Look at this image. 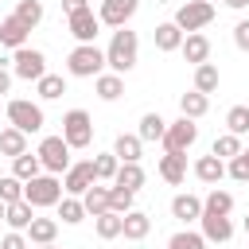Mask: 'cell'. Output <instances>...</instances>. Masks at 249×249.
I'll return each instance as SVG.
<instances>
[{"label": "cell", "mask_w": 249, "mask_h": 249, "mask_svg": "<svg viewBox=\"0 0 249 249\" xmlns=\"http://www.w3.org/2000/svg\"><path fill=\"white\" fill-rule=\"evenodd\" d=\"M117 167H121L117 152H101V156H93V175H97V183H113V179H117Z\"/></svg>", "instance_id": "obj_32"}, {"label": "cell", "mask_w": 249, "mask_h": 249, "mask_svg": "<svg viewBox=\"0 0 249 249\" xmlns=\"http://www.w3.org/2000/svg\"><path fill=\"white\" fill-rule=\"evenodd\" d=\"M136 8H140V0H101V23H109V27H128V19L136 16Z\"/></svg>", "instance_id": "obj_12"}, {"label": "cell", "mask_w": 249, "mask_h": 249, "mask_svg": "<svg viewBox=\"0 0 249 249\" xmlns=\"http://www.w3.org/2000/svg\"><path fill=\"white\" fill-rule=\"evenodd\" d=\"M4 222H8L12 230H23V233H27V226L35 222V206H31L27 198H19V202H8V214H4Z\"/></svg>", "instance_id": "obj_23"}, {"label": "cell", "mask_w": 249, "mask_h": 249, "mask_svg": "<svg viewBox=\"0 0 249 249\" xmlns=\"http://www.w3.org/2000/svg\"><path fill=\"white\" fill-rule=\"evenodd\" d=\"M66 27H70V35H74L78 43H93V39H97V31H101V16H97L93 8H86V12L66 16Z\"/></svg>", "instance_id": "obj_11"}, {"label": "cell", "mask_w": 249, "mask_h": 249, "mask_svg": "<svg viewBox=\"0 0 249 249\" xmlns=\"http://www.w3.org/2000/svg\"><path fill=\"white\" fill-rule=\"evenodd\" d=\"M233 47L249 54V19H237V27H233Z\"/></svg>", "instance_id": "obj_44"}, {"label": "cell", "mask_w": 249, "mask_h": 249, "mask_svg": "<svg viewBox=\"0 0 249 249\" xmlns=\"http://www.w3.org/2000/svg\"><path fill=\"white\" fill-rule=\"evenodd\" d=\"M58 218H62L66 226H78V222L86 218V202H82L78 195H62V202H58Z\"/></svg>", "instance_id": "obj_34"}, {"label": "cell", "mask_w": 249, "mask_h": 249, "mask_svg": "<svg viewBox=\"0 0 249 249\" xmlns=\"http://www.w3.org/2000/svg\"><path fill=\"white\" fill-rule=\"evenodd\" d=\"M245 156H249V144H245Z\"/></svg>", "instance_id": "obj_52"}, {"label": "cell", "mask_w": 249, "mask_h": 249, "mask_svg": "<svg viewBox=\"0 0 249 249\" xmlns=\"http://www.w3.org/2000/svg\"><path fill=\"white\" fill-rule=\"evenodd\" d=\"M214 0H187V4H179V12H175V23L191 35V31H202L210 19H214Z\"/></svg>", "instance_id": "obj_6"}, {"label": "cell", "mask_w": 249, "mask_h": 249, "mask_svg": "<svg viewBox=\"0 0 249 249\" xmlns=\"http://www.w3.org/2000/svg\"><path fill=\"white\" fill-rule=\"evenodd\" d=\"M198 222H202V237H206V241H230V237H233L230 214H202Z\"/></svg>", "instance_id": "obj_17"}, {"label": "cell", "mask_w": 249, "mask_h": 249, "mask_svg": "<svg viewBox=\"0 0 249 249\" xmlns=\"http://www.w3.org/2000/svg\"><path fill=\"white\" fill-rule=\"evenodd\" d=\"M132 198H136V191L109 183V210H117V214H128V210H132Z\"/></svg>", "instance_id": "obj_38"}, {"label": "cell", "mask_w": 249, "mask_h": 249, "mask_svg": "<svg viewBox=\"0 0 249 249\" xmlns=\"http://www.w3.org/2000/svg\"><path fill=\"white\" fill-rule=\"evenodd\" d=\"M152 39H156V51H163V54H171V51H179L183 47V39H187V31L175 23V19H167V23H156V31H152Z\"/></svg>", "instance_id": "obj_14"}, {"label": "cell", "mask_w": 249, "mask_h": 249, "mask_svg": "<svg viewBox=\"0 0 249 249\" xmlns=\"http://www.w3.org/2000/svg\"><path fill=\"white\" fill-rule=\"evenodd\" d=\"M82 202H86V214H93V218L105 214V210H109V187H105V183H93V187L82 195Z\"/></svg>", "instance_id": "obj_31"}, {"label": "cell", "mask_w": 249, "mask_h": 249, "mask_svg": "<svg viewBox=\"0 0 249 249\" xmlns=\"http://www.w3.org/2000/svg\"><path fill=\"white\" fill-rule=\"evenodd\" d=\"M8 89H12V74H8V70H4V66H0V97H4V93H8Z\"/></svg>", "instance_id": "obj_47"}, {"label": "cell", "mask_w": 249, "mask_h": 249, "mask_svg": "<svg viewBox=\"0 0 249 249\" xmlns=\"http://www.w3.org/2000/svg\"><path fill=\"white\" fill-rule=\"evenodd\" d=\"M136 58H140V39H136V31L117 27L113 39H109V47H105V66H109L113 74H128V70L136 66Z\"/></svg>", "instance_id": "obj_1"}, {"label": "cell", "mask_w": 249, "mask_h": 249, "mask_svg": "<svg viewBox=\"0 0 249 249\" xmlns=\"http://www.w3.org/2000/svg\"><path fill=\"white\" fill-rule=\"evenodd\" d=\"M62 195H66V187H62V179L51 175V171H43V175H35V179L23 183V198H27L35 210H39V206H58Z\"/></svg>", "instance_id": "obj_2"}, {"label": "cell", "mask_w": 249, "mask_h": 249, "mask_svg": "<svg viewBox=\"0 0 249 249\" xmlns=\"http://www.w3.org/2000/svg\"><path fill=\"white\" fill-rule=\"evenodd\" d=\"M35 249H58V245H54V241H51V245H35Z\"/></svg>", "instance_id": "obj_50"}, {"label": "cell", "mask_w": 249, "mask_h": 249, "mask_svg": "<svg viewBox=\"0 0 249 249\" xmlns=\"http://www.w3.org/2000/svg\"><path fill=\"white\" fill-rule=\"evenodd\" d=\"M144 179H148V175H144V167H140V163H121L113 183H117V187H128V191H140V187H144Z\"/></svg>", "instance_id": "obj_33"}, {"label": "cell", "mask_w": 249, "mask_h": 249, "mask_svg": "<svg viewBox=\"0 0 249 249\" xmlns=\"http://www.w3.org/2000/svg\"><path fill=\"white\" fill-rule=\"evenodd\" d=\"M97 183V175H93V160H82V163H70L66 171H62V187H66V195H86L89 187Z\"/></svg>", "instance_id": "obj_10"}, {"label": "cell", "mask_w": 249, "mask_h": 249, "mask_svg": "<svg viewBox=\"0 0 249 249\" xmlns=\"http://www.w3.org/2000/svg\"><path fill=\"white\" fill-rule=\"evenodd\" d=\"M167 249H206V237L195 233V230H179V233H171Z\"/></svg>", "instance_id": "obj_40"}, {"label": "cell", "mask_w": 249, "mask_h": 249, "mask_svg": "<svg viewBox=\"0 0 249 249\" xmlns=\"http://www.w3.org/2000/svg\"><path fill=\"white\" fill-rule=\"evenodd\" d=\"M12 175H19L23 183L35 179V175H43V160H39V152H23V156H16V160H12Z\"/></svg>", "instance_id": "obj_28"}, {"label": "cell", "mask_w": 249, "mask_h": 249, "mask_svg": "<svg viewBox=\"0 0 249 249\" xmlns=\"http://www.w3.org/2000/svg\"><path fill=\"white\" fill-rule=\"evenodd\" d=\"M226 175H230V179H237V183H249V156H245V148L226 163Z\"/></svg>", "instance_id": "obj_43"}, {"label": "cell", "mask_w": 249, "mask_h": 249, "mask_svg": "<svg viewBox=\"0 0 249 249\" xmlns=\"http://www.w3.org/2000/svg\"><path fill=\"white\" fill-rule=\"evenodd\" d=\"M171 214L179 222H198L202 218V198L198 195H175L171 198Z\"/></svg>", "instance_id": "obj_20"}, {"label": "cell", "mask_w": 249, "mask_h": 249, "mask_svg": "<svg viewBox=\"0 0 249 249\" xmlns=\"http://www.w3.org/2000/svg\"><path fill=\"white\" fill-rule=\"evenodd\" d=\"M12 74L23 78V82H39V78L47 74V54L35 51V47H19V51H12Z\"/></svg>", "instance_id": "obj_7"}, {"label": "cell", "mask_w": 249, "mask_h": 249, "mask_svg": "<svg viewBox=\"0 0 249 249\" xmlns=\"http://www.w3.org/2000/svg\"><path fill=\"white\" fill-rule=\"evenodd\" d=\"M195 89H198V93H214V89H218V66H214V62L195 66Z\"/></svg>", "instance_id": "obj_36"}, {"label": "cell", "mask_w": 249, "mask_h": 249, "mask_svg": "<svg viewBox=\"0 0 249 249\" xmlns=\"http://www.w3.org/2000/svg\"><path fill=\"white\" fill-rule=\"evenodd\" d=\"M152 233V218L144 214V210H128L124 214V233L121 237H128V241H144Z\"/></svg>", "instance_id": "obj_24"}, {"label": "cell", "mask_w": 249, "mask_h": 249, "mask_svg": "<svg viewBox=\"0 0 249 249\" xmlns=\"http://www.w3.org/2000/svg\"><path fill=\"white\" fill-rule=\"evenodd\" d=\"M27 35H31V27L12 12V16H4L0 19V47H12V51H19V47H27Z\"/></svg>", "instance_id": "obj_13"}, {"label": "cell", "mask_w": 249, "mask_h": 249, "mask_svg": "<svg viewBox=\"0 0 249 249\" xmlns=\"http://www.w3.org/2000/svg\"><path fill=\"white\" fill-rule=\"evenodd\" d=\"M89 8V0H62V12L66 16H74V12H86Z\"/></svg>", "instance_id": "obj_46"}, {"label": "cell", "mask_w": 249, "mask_h": 249, "mask_svg": "<svg viewBox=\"0 0 249 249\" xmlns=\"http://www.w3.org/2000/svg\"><path fill=\"white\" fill-rule=\"evenodd\" d=\"M245 233H249V214H245Z\"/></svg>", "instance_id": "obj_51"}, {"label": "cell", "mask_w": 249, "mask_h": 249, "mask_svg": "<svg viewBox=\"0 0 249 249\" xmlns=\"http://www.w3.org/2000/svg\"><path fill=\"white\" fill-rule=\"evenodd\" d=\"M226 8H233V12H245V8H249V0H226Z\"/></svg>", "instance_id": "obj_48"}, {"label": "cell", "mask_w": 249, "mask_h": 249, "mask_svg": "<svg viewBox=\"0 0 249 249\" xmlns=\"http://www.w3.org/2000/svg\"><path fill=\"white\" fill-rule=\"evenodd\" d=\"M93 230H97V237H101V241H113V237H121V233H124V214L105 210V214H97V218H93Z\"/></svg>", "instance_id": "obj_21"}, {"label": "cell", "mask_w": 249, "mask_h": 249, "mask_svg": "<svg viewBox=\"0 0 249 249\" xmlns=\"http://www.w3.org/2000/svg\"><path fill=\"white\" fill-rule=\"evenodd\" d=\"M163 132H167V121H163L160 113H144V117H140V128H136L140 140L152 144V140H163Z\"/></svg>", "instance_id": "obj_30"}, {"label": "cell", "mask_w": 249, "mask_h": 249, "mask_svg": "<svg viewBox=\"0 0 249 249\" xmlns=\"http://www.w3.org/2000/svg\"><path fill=\"white\" fill-rule=\"evenodd\" d=\"M206 109H210V93L191 89V93H183V97H179V113H183V117H191V121L206 117Z\"/></svg>", "instance_id": "obj_26"}, {"label": "cell", "mask_w": 249, "mask_h": 249, "mask_svg": "<svg viewBox=\"0 0 249 249\" xmlns=\"http://www.w3.org/2000/svg\"><path fill=\"white\" fill-rule=\"evenodd\" d=\"M23 198V179L19 175H4L0 179V202H19Z\"/></svg>", "instance_id": "obj_42"}, {"label": "cell", "mask_w": 249, "mask_h": 249, "mask_svg": "<svg viewBox=\"0 0 249 249\" xmlns=\"http://www.w3.org/2000/svg\"><path fill=\"white\" fill-rule=\"evenodd\" d=\"M0 249H27V237H23V230H12V233H4V237H0Z\"/></svg>", "instance_id": "obj_45"}, {"label": "cell", "mask_w": 249, "mask_h": 249, "mask_svg": "<svg viewBox=\"0 0 249 249\" xmlns=\"http://www.w3.org/2000/svg\"><path fill=\"white\" fill-rule=\"evenodd\" d=\"M230 210H233V195H230V191H218V187H214V191L202 198V214H230Z\"/></svg>", "instance_id": "obj_35"}, {"label": "cell", "mask_w": 249, "mask_h": 249, "mask_svg": "<svg viewBox=\"0 0 249 249\" xmlns=\"http://www.w3.org/2000/svg\"><path fill=\"white\" fill-rule=\"evenodd\" d=\"M218 160H233L237 152H241V136H233V132H222L218 140H214V148H210Z\"/></svg>", "instance_id": "obj_39"}, {"label": "cell", "mask_w": 249, "mask_h": 249, "mask_svg": "<svg viewBox=\"0 0 249 249\" xmlns=\"http://www.w3.org/2000/svg\"><path fill=\"white\" fill-rule=\"evenodd\" d=\"M195 140H198V124L179 113V121H167V132H163L160 144H163V152H187Z\"/></svg>", "instance_id": "obj_9"}, {"label": "cell", "mask_w": 249, "mask_h": 249, "mask_svg": "<svg viewBox=\"0 0 249 249\" xmlns=\"http://www.w3.org/2000/svg\"><path fill=\"white\" fill-rule=\"evenodd\" d=\"M183 58L191 62V66H202V62H210V39L202 35V31H191L187 39H183Z\"/></svg>", "instance_id": "obj_16"}, {"label": "cell", "mask_w": 249, "mask_h": 249, "mask_svg": "<svg viewBox=\"0 0 249 249\" xmlns=\"http://www.w3.org/2000/svg\"><path fill=\"white\" fill-rule=\"evenodd\" d=\"M8 124H16L19 132H39L43 124H47V117H43V105H35V101H23V97H16V101H8Z\"/></svg>", "instance_id": "obj_4"}, {"label": "cell", "mask_w": 249, "mask_h": 249, "mask_svg": "<svg viewBox=\"0 0 249 249\" xmlns=\"http://www.w3.org/2000/svg\"><path fill=\"white\" fill-rule=\"evenodd\" d=\"M93 89H97L101 101H117V97L124 93V74H113V70H109V74H97V78H93Z\"/></svg>", "instance_id": "obj_22"}, {"label": "cell", "mask_w": 249, "mask_h": 249, "mask_svg": "<svg viewBox=\"0 0 249 249\" xmlns=\"http://www.w3.org/2000/svg\"><path fill=\"white\" fill-rule=\"evenodd\" d=\"M62 136L70 148H89L93 144V117L86 109H70L62 117Z\"/></svg>", "instance_id": "obj_5"}, {"label": "cell", "mask_w": 249, "mask_h": 249, "mask_svg": "<svg viewBox=\"0 0 249 249\" xmlns=\"http://www.w3.org/2000/svg\"><path fill=\"white\" fill-rule=\"evenodd\" d=\"M58 237V222L54 218H35L31 226H27V241L31 245H51Z\"/></svg>", "instance_id": "obj_27"}, {"label": "cell", "mask_w": 249, "mask_h": 249, "mask_svg": "<svg viewBox=\"0 0 249 249\" xmlns=\"http://www.w3.org/2000/svg\"><path fill=\"white\" fill-rule=\"evenodd\" d=\"M66 70L74 78H97V74H105V51L97 43H78L66 58Z\"/></svg>", "instance_id": "obj_3"}, {"label": "cell", "mask_w": 249, "mask_h": 249, "mask_svg": "<svg viewBox=\"0 0 249 249\" xmlns=\"http://www.w3.org/2000/svg\"><path fill=\"white\" fill-rule=\"evenodd\" d=\"M195 175H198L202 183H210V187H214V183H222V179H226V160H218L214 152H210V156H198V160H195Z\"/></svg>", "instance_id": "obj_19"}, {"label": "cell", "mask_w": 249, "mask_h": 249, "mask_svg": "<svg viewBox=\"0 0 249 249\" xmlns=\"http://www.w3.org/2000/svg\"><path fill=\"white\" fill-rule=\"evenodd\" d=\"M113 152H117V160H121V163H140L144 140H140L136 132H121V136L113 140Z\"/></svg>", "instance_id": "obj_18"}, {"label": "cell", "mask_w": 249, "mask_h": 249, "mask_svg": "<svg viewBox=\"0 0 249 249\" xmlns=\"http://www.w3.org/2000/svg\"><path fill=\"white\" fill-rule=\"evenodd\" d=\"M23 152H27V132H19L16 124H8V128L0 132V156L16 160V156H23Z\"/></svg>", "instance_id": "obj_25"}, {"label": "cell", "mask_w": 249, "mask_h": 249, "mask_svg": "<svg viewBox=\"0 0 249 249\" xmlns=\"http://www.w3.org/2000/svg\"><path fill=\"white\" fill-rule=\"evenodd\" d=\"M226 132L249 136V105H233V109L226 113Z\"/></svg>", "instance_id": "obj_37"}, {"label": "cell", "mask_w": 249, "mask_h": 249, "mask_svg": "<svg viewBox=\"0 0 249 249\" xmlns=\"http://www.w3.org/2000/svg\"><path fill=\"white\" fill-rule=\"evenodd\" d=\"M160 179L171 183V187H179L187 179V152H163L160 156Z\"/></svg>", "instance_id": "obj_15"}, {"label": "cell", "mask_w": 249, "mask_h": 249, "mask_svg": "<svg viewBox=\"0 0 249 249\" xmlns=\"http://www.w3.org/2000/svg\"><path fill=\"white\" fill-rule=\"evenodd\" d=\"M16 16H19L27 27H35V23L43 19V0H16Z\"/></svg>", "instance_id": "obj_41"}, {"label": "cell", "mask_w": 249, "mask_h": 249, "mask_svg": "<svg viewBox=\"0 0 249 249\" xmlns=\"http://www.w3.org/2000/svg\"><path fill=\"white\" fill-rule=\"evenodd\" d=\"M4 214H8V202H0V222H4Z\"/></svg>", "instance_id": "obj_49"}, {"label": "cell", "mask_w": 249, "mask_h": 249, "mask_svg": "<svg viewBox=\"0 0 249 249\" xmlns=\"http://www.w3.org/2000/svg\"><path fill=\"white\" fill-rule=\"evenodd\" d=\"M35 93H39L43 101H58V97L66 93V78H62V74H43V78L35 82Z\"/></svg>", "instance_id": "obj_29"}, {"label": "cell", "mask_w": 249, "mask_h": 249, "mask_svg": "<svg viewBox=\"0 0 249 249\" xmlns=\"http://www.w3.org/2000/svg\"><path fill=\"white\" fill-rule=\"evenodd\" d=\"M70 144H66V136H43V144H39V160H43V171H51V175H62L66 167H70Z\"/></svg>", "instance_id": "obj_8"}]
</instances>
